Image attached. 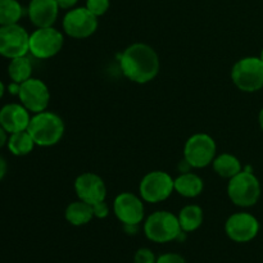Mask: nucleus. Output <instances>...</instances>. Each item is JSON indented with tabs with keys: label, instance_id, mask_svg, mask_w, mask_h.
Returning <instances> with one entry per match:
<instances>
[{
	"label": "nucleus",
	"instance_id": "obj_1",
	"mask_svg": "<svg viewBox=\"0 0 263 263\" xmlns=\"http://www.w3.org/2000/svg\"><path fill=\"white\" fill-rule=\"evenodd\" d=\"M123 74L136 84L153 81L159 72V58L152 46L136 43L125 49L120 59Z\"/></svg>",
	"mask_w": 263,
	"mask_h": 263
},
{
	"label": "nucleus",
	"instance_id": "obj_2",
	"mask_svg": "<svg viewBox=\"0 0 263 263\" xmlns=\"http://www.w3.org/2000/svg\"><path fill=\"white\" fill-rule=\"evenodd\" d=\"M27 131L39 146H53L62 140L64 135V122L57 113H35L31 117Z\"/></svg>",
	"mask_w": 263,
	"mask_h": 263
},
{
	"label": "nucleus",
	"instance_id": "obj_3",
	"mask_svg": "<svg viewBox=\"0 0 263 263\" xmlns=\"http://www.w3.org/2000/svg\"><path fill=\"white\" fill-rule=\"evenodd\" d=\"M144 233L154 243H168L182 235L179 218L168 211H157L152 213L144 223Z\"/></svg>",
	"mask_w": 263,
	"mask_h": 263
},
{
	"label": "nucleus",
	"instance_id": "obj_4",
	"mask_svg": "<svg viewBox=\"0 0 263 263\" xmlns=\"http://www.w3.org/2000/svg\"><path fill=\"white\" fill-rule=\"evenodd\" d=\"M228 194L231 202L238 207H253L261 198L259 180L251 171H241L230 179Z\"/></svg>",
	"mask_w": 263,
	"mask_h": 263
},
{
	"label": "nucleus",
	"instance_id": "obj_5",
	"mask_svg": "<svg viewBox=\"0 0 263 263\" xmlns=\"http://www.w3.org/2000/svg\"><path fill=\"white\" fill-rule=\"evenodd\" d=\"M231 80L239 90L256 92L263 87V62L259 57H246L234 64Z\"/></svg>",
	"mask_w": 263,
	"mask_h": 263
},
{
	"label": "nucleus",
	"instance_id": "obj_6",
	"mask_svg": "<svg viewBox=\"0 0 263 263\" xmlns=\"http://www.w3.org/2000/svg\"><path fill=\"white\" fill-rule=\"evenodd\" d=\"M217 145L208 134H194L187 139L184 146L185 162L194 168H203L216 158Z\"/></svg>",
	"mask_w": 263,
	"mask_h": 263
},
{
	"label": "nucleus",
	"instance_id": "obj_7",
	"mask_svg": "<svg viewBox=\"0 0 263 263\" xmlns=\"http://www.w3.org/2000/svg\"><path fill=\"white\" fill-rule=\"evenodd\" d=\"M174 190V179L163 171L149 172L143 177L139 185L141 199L146 203L163 202L170 198Z\"/></svg>",
	"mask_w": 263,
	"mask_h": 263
},
{
	"label": "nucleus",
	"instance_id": "obj_8",
	"mask_svg": "<svg viewBox=\"0 0 263 263\" xmlns=\"http://www.w3.org/2000/svg\"><path fill=\"white\" fill-rule=\"evenodd\" d=\"M30 51V35L27 31L15 25L0 26V55L13 59L23 57Z\"/></svg>",
	"mask_w": 263,
	"mask_h": 263
},
{
	"label": "nucleus",
	"instance_id": "obj_9",
	"mask_svg": "<svg viewBox=\"0 0 263 263\" xmlns=\"http://www.w3.org/2000/svg\"><path fill=\"white\" fill-rule=\"evenodd\" d=\"M63 35L51 27L37 28L30 35V53L37 59H49L63 48Z\"/></svg>",
	"mask_w": 263,
	"mask_h": 263
},
{
	"label": "nucleus",
	"instance_id": "obj_10",
	"mask_svg": "<svg viewBox=\"0 0 263 263\" xmlns=\"http://www.w3.org/2000/svg\"><path fill=\"white\" fill-rule=\"evenodd\" d=\"M98 28V17L86 7L73 8L63 18V30L73 39H86Z\"/></svg>",
	"mask_w": 263,
	"mask_h": 263
},
{
	"label": "nucleus",
	"instance_id": "obj_11",
	"mask_svg": "<svg viewBox=\"0 0 263 263\" xmlns=\"http://www.w3.org/2000/svg\"><path fill=\"white\" fill-rule=\"evenodd\" d=\"M21 104L32 113H40L46 110L50 102V92L44 81L39 79H28L20 86Z\"/></svg>",
	"mask_w": 263,
	"mask_h": 263
},
{
	"label": "nucleus",
	"instance_id": "obj_12",
	"mask_svg": "<svg viewBox=\"0 0 263 263\" xmlns=\"http://www.w3.org/2000/svg\"><path fill=\"white\" fill-rule=\"evenodd\" d=\"M225 231L235 243H248L258 235L259 222L251 213H234L226 221Z\"/></svg>",
	"mask_w": 263,
	"mask_h": 263
},
{
	"label": "nucleus",
	"instance_id": "obj_13",
	"mask_svg": "<svg viewBox=\"0 0 263 263\" xmlns=\"http://www.w3.org/2000/svg\"><path fill=\"white\" fill-rule=\"evenodd\" d=\"M115 215L123 225H139L143 221L144 203L133 193H121L113 202Z\"/></svg>",
	"mask_w": 263,
	"mask_h": 263
},
{
	"label": "nucleus",
	"instance_id": "obj_14",
	"mask_svg": "<svg viewBox=\"0 0 263 263\" xmlns=\"http://www.w3.org/2000/svg\"><path fill=\"white\" fill-rule=\"evenodd\" d=\"M74 192L80 200L94 205L104 202L107 197V187L102 177L92 172H85L80 175L74 181Z\"/></svg>",
	"mask_w": 263,
	"mask_h": 263
},
{
	"label": "nucleus",
	"instance_id": "obj_15",
	"mask_svg": "<svg viewBox=\"0 0 263 263\" xmlns=\"http://www.w3.org/2000/svg\"><path fill=\"white\" fill-rule=\"evenodd\" d=\"M30 121V110L22 104L10 103L0 109V125L9 135L27 130Z\"/></svg>",
	"mask_w": 263,
	"mask_h": 263
},
{
	"label": "nucleus",
	"instance_id": "obj_16",
	"mask_svg": "<svg viewBox=\"0 0 263 263\" xmlns=\"http://www.w3.org/2000/svg\"><path fill=\"white\" fill-rule=\"evenodd\" d=\"M58 12L55 0H31L27 8L31 23L37 28L51 27L58 18Z\"/></svg>",
	"mask_w": 263,
	"mask_h": 263
},
{
	"label": "nucleus",
	"instance_id": "obj_17",
	"mask_svg": "<svg viewBox=\"0 0 263 263\" xmlns=\"http://www.w3.org/2000/svg\"><path fill=\"white\" fill-rule=\"evenodd\" d=\"M174 186L176 193L185 198H195L202 194L204 182L195 174H182L174 180Z\"/></svg>",
	"mask_w": 263,
	"mask_h": 263
},
{
	"label": "nucleus",
	"instance_id": "obj_18",
	"mask_svg": "<svg viewBox=\"0 0 263 263\" xmlns=\"http://www.w3.org/2000/svg\"><path fill=\"white\" fill-rule=\"evenodd\" d=\"M64 216L71 225L82 226L91 221V218L94 217V211L92 205L79 199L77 202H72L71 204L67 205Z\"/></svg>",
	"mask_w": 263,
	"mask_h": 263
},
{
	"label": "nucleus",
	"instance_id": "obj_19",
	"mask_svg": "<svg viewBox=\"0 0 263 263\" xmlns=\"http://www.w3.org/2000/svg\"><path fill=\"white\" fill-rule=\"evenodd\" d=\"M179 222L181 226V230L184 233H192V231L198 230L202 226L203 218V210L197 204H189L185 205L181 211H180L179 216Z\"/></svg>",
	"mask_w": 263,
	"mask_h": 263
},
{
	"label": "nucleus",
	"instance_id": "obj_20",
	"mask_svg": "<svg viewBox=\"0 0 263 263\" xmlns=\"http://www.w3.org/2000/svg\"><path fill=\"white\" fill-rule=\"evenodd\" d=\"M212 166L216 174L225 179H233L239 172H241L240 161L235 156L229 153H223L216 157L212 162Z\"/></svg>",
	"mask_w": 263,
	"mask_h": 263
},
{
	"label": "nucleus",
	"instance_id": "obj_21",
	"mask_svg": "<svg viewBox=\"0 0 263 263\" xmlns=\"http://www.w3.org/2000/svg\"><path fill=\"white\" fill-rule=\"evenodd\" d=\"M8 149L12 154L17 157H23L30 154L33 151V146L36 145L32 136L30 135L27 130L20 131V133L10 134L8 138Z\"/></svg>",
	"mask_w": 263,
	"mask_h": 263
},
{
	"label": "nucleus",
	"instance_id": "obj_22",
	"mask_svg": "<svg viewBox=\"0 0 263 263\" xmlns=\"http://www.w3.org/2000/svg\"><path fill=\"white\" fill-rule=\"evenodd\" d=\"M8 74H9L10 80L13 82L22 84V82L31 79L32 63H31V61L26 55L10 59L9 66H8Z\"/></svg>",
	"mask_w": 263,
	"mask_h": 263
},
{
	"label": "nucleus",
	"instance_id": "obj_23",
	"mask_svg": "<svg viewBox=\"0 0 263 263\" xmlns=\"http://www.w3.org/2000/svg\"><path fill=\"white\" fill-rule=\"evenodd\" d=\"M23 15V7L18 0H0V26L15 25Z\"/></svg>",
	"mask_w": 263,
	"mask_h": 263
},
{
	"label": "nucleus",
	"instance_id": "obj_24",
	"mask_svg": "<svg viewBox=\"0 0 263 263\" xmlns=\"http://www.w3.org/2000/svg\"><path fill=\"white\" fill-rule=\"evenodd\" d=\"M85 7L95 14L97 17H102L103 14L107 13V10L110 7V0H86Z\"/></svg>",
	"mask_w": 263,
	"mask_h": 263
},
{
	"label": "nucleus",
	"instance_id": "obj_25",
	"mask_svg": "<svg viewBox=\"0 0 263 263\" xmlns=\"http://www.w3.org/2000/svg\"><path fill=\"white\" fill-rule=\"evenodd\" d=\"M134 262L135 263H157L156 254L148 248L139 249L134 257Z\"/></svg>",
	"mask_w": 263,
	"mask_h": 263
},
{
	"label": "nucleus",
	"instance_id": "obj_26",
	"mask_svg": "<svg viewBox=\"0 0 263 263\" xmlns=\"http://www.w3.org/2000/svg\"><path fill=\"white\" fill-rule=\"evenodd\" d=\"M157 263H186L184 257L177 253H166L162 254L157 258Z\"/></svg>",
	"mask_w": 263,
	"mask_h": 263
},
{
	"label": "nucleus",
	"instance_id": "obj_27",
	"mask_svg": "<svg viewBox=\"0 0 263 263\" xmlns=\"http://www.w3.org/2000/svg\"><path fill=\"white\" fill-rule=\"evenodd\" d=\"M92 211H94V216L98 218H105L109 215V207L105 203V200L92 205Z\"/></svg>",
	"mask_w": 263,
	"mask_h": 263
},
{
	"label": "nucleus",
	"instance_id": "obj_28",
	"mask_svg": "<svg viewBox=\"0 0 263 263\" xmlns=\"http://www.w3.org/2000/svg\"><path fill=\"white\" fill-rule=\"evenodd\" d=\"M55 2L57 4H58L59 9L69 10V9H73L74 5L77 4L79 0H55Z\"/></svg>",
	"mask_w": 263,
	"mask_h": 263
},
{
	"label": "nucleus",
	"instance_id": "obj_29",
	"mask_svg": "<svg viewBox=\"0 0 263 263\" xmlns=\"http://www.w3.org/2000/svg\"><path fill=\"white\" fill-rule=\"evenodd\" d=\"M7 170H8L7 162H5V159L0 156V181L4 179L5 174H7Z\"/></svg>",
	"mask_w": 263,
	"mask_h": 263
},
{
	"label": "nucleus",
	"instance_id": "obj_30",
	"mask_svg": "<svg viewBox=\"0 0 263 263\" xmlns=\"http://www.w3.org/2000/svg\"><path fill=\"white\" fill-rule=\"evenodd\" d=\"M7 143H8V133L2 127V125H0V149H2Z\"/></svg>",
	"mask_w": 263,
	"mask_h": 263
},
{
	"label": "nucleus",
	"instance_id": "obj_31",
	"mask_svg": "<svg viewBox=\"0 0 263 263\" xmlns=\"http://www.w3.org/2000/svg\"><path fill=\"white\" fill-rule=\"evenodd\" d=\"M20 86H21V84H17V82L12 81V84L9 85V92H10V94L18 95V92H20Z\"/></svg>",
	"mask_w": 263,
	"mask_h": 263
},
{
	"label": "nucleus",
	"instance_id": "obj_32",
	"mask_svg": "<svg viewBox=\"0 0 263 263\" xmlns=\"http://www.w3.org/2000/svg\"><path fill=\"white\" fill-rule=\"evenodd\" d=\"M258 121H259V126H261V128L263 130V108L261 109V112H259Z\"/></svg>",
	"mask_w": 263,
	"mask_h": 263
},
{
	"label": "nucleus",
	"instance_id": "obj_33",
	"mask_svg": "<svg viewBox=\"0 0 263 263\" xmlns=\"http://www.w3.org/2000/svg\"><path fill=\"white\" fill-rule=\"evenodd\" d=\"M4 92H5V86H4V84H3V82L0 81V99H2V98H3Z\"/></svg>",
	"mask_w": 263,
	"mask_h": 263
},
{
	"label": "nucleus",
	"instance_id": "obj_34",
	"mask_svg": "<svg viewBox=\"0 0 263 263\" xmlns=\"http://www.w3.org/2000/svg\"><path fill=\"white\" fill-rule=\"evenodd\" d=\"M259 58H261L262 62H263V49H262V51H261V55H259Z\"/></svg>",
	"mask_w": 263,
	"mask_h": 263
}]
</instances>
